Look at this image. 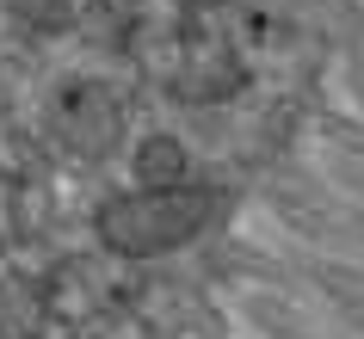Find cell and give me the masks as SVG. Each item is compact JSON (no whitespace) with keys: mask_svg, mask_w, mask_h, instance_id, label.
Listing matches in <instances>:
<instances>
[{"mask_svg":"<svg viewBox=\"0 0 364 339\" xmlns=\"http://www.w3.org/2000/svg\"><path fill=\"white\" fill-rule=\"evenodd\" d=\"M216 198L210 191H124L93 216V235L112 247L117 259H161L192 247L210 222Z\"/></svg>","mask_w":364,"mask_h":339,"instance_id":"1","label":"cell"},{"mask_svg":"<svg viewBox=\"0 0 364 339\" xmlns=\"http://www.w3.org/2000/svg\"><path fill=\"white\" fill-rule=\"evenodd\" d=\"M50 136L75 161H105L124 142V99L105 80H62L50 99Z\"/></svg>","mask_w":364,"mask_h":339,"instance_id":"2","label":"cell"},{"mask_svg":"<svg viewBox=\"0 0 364 339\" xmlns=\"http://www.w3.org/2000/svg\"><path fill=\"white\" fill-rule=\"evenodd\" d=\"M136 191H192V154L179 136H142L130 154Z\"/></svg>","mask_w":364,"mask_h":339,"instance_id":"3","label":"cell"}]
</instances>
